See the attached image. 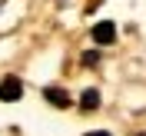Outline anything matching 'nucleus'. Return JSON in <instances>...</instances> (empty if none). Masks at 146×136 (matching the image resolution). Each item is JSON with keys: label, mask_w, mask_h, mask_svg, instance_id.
<instances>
[{"label": "nucleus", "mask_w": 146, "mask_h": 136, "mask_svg": "<svg viewBox=\"0 0 146 136\" xmlns=\"http://www.w3.org/2000/svg\"><path fill=\"white\" fill-rule=\"evenodd\" d=\"M90 33H93V40H96L100 46H110L113 40H116V23H113V20H100Z\"/></svg>", "instance_id": "obj_1"}, {"label": "nucleus", "mask_w": 146, "mask_h": 136, "mask_svg": "<svg viewBox=\"0 0 146 136\" xmlns=\"http://www.w3.org/2000/svg\"><path fill=\"white\" fill-rule=\"evenodd\" d=\"M20 96H23V83H20L17 76H7V80L0 83V100L3 103H17Z\"/></svg>", "instance_id": "obj_2"}, {"label": "nucleus", "mask_w": 146, "mask_h": 136, "mask_svg": "<svg viewBox=\"0 0 146 136\" xmlns=\"http://www.w3.org/2000/svg\"><path fill=\"white\" fill-rule=\"evenodd\" d=\"M43 96H46V103H53V106H70V93L60 90V86H46Z\"/></svg>", "instance_id": "obj_3"}, {"label": "nucleus", "mask_w": 146, "mask_h": 136, "mask_svg": "<svg viewBox=\"0 0 146 136\" xmlns=\"http://www.w3.org/2000/svg\"><path fill=\"white\" fill-rule=\"evenodd\" d=\"M80 106H83V109H96V106H100V93H96V90H83Z\"/></svg>", "instance_id": "obj_4"}, {"label": "nucleus", "mask_w": 146, "mask_h": 136, "mask_svg": "<svg viewBox=\"0 0 146 136\" xmlns=\"http://www.w3.org/2000/svg\"><path fill=\"white\" fill-rule=\"evenodd\" d=\"M80 63H83V66H96V63H100V53H96V50H86Z\"/></svg>", "instance_id": "obj_5"}, {"label": "nucleus", "mask_w": 146, "mask_h": 136, "mask_svg": "<svg viewBox=\"0 0 146 136\" xmlns=\"http://www.w3.org/2000/svg\"><path fill=\"white\" fill-rule=\"evenodd\" d=\"M90 136H110V133H106V129H96V133H90Z\"/></svg>", "instance_id": "obj_6"}, {"label": "nucleus", "mask_w": 146, "mask_h": 136, "mask_svg": "<svg viewBox=\"0 0 146 136\" xmlns=\"http://www.w3.org/2000/svg\"><path fill=\"white\" fill-rule=\"evenodd\" d=\"M139 136H146V133H139Z\"/></svg>", "instance_id": "obj_7"}]
</instances>
